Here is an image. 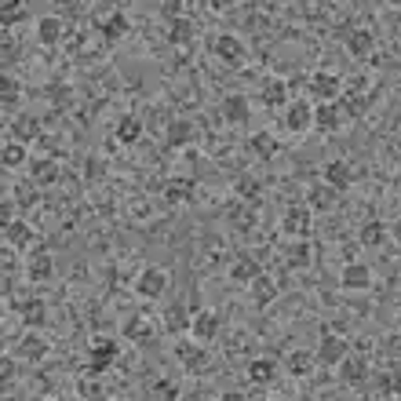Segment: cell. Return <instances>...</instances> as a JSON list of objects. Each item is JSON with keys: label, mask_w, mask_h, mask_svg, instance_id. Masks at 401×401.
I'll return each mask as SVG.
<instances>
[{"label": "cell", "mask_w": 401, "mask_h": 401, "mask_svg": "<svg viewBox=\"0 0 401 401\" xmlns=\"http://www.w3.org/2000/svg\"><path fill=\"white\" fill-rule=\"evenodd\" d=\"M284 99H288V84H284V81H270V84L263 88V102H266L270 110H281Z\"/></svg>", "instance_id": "1f68e13d"}, {"label": "cell", "mask_w": 401, "mask_h": 401, "mask_svg": "<svg viewBox=\"0 0 401 401\" xmlns=\"http://www.w3.org/2000/svg\"><path fill=\"white\" fill-rule=\"evenodd\" d=\"M190 332L197 335L201 343L215 340V332H219V314H212V310H193V325H190Z\"/></svg>", "instance_id": "8992f818"}, {"label": "cell", "mask_w": 401, "mask_h": 401, "mask_svg": "<svg viewBox=\"0 0 401 401\" xmlns=\"http://www.w3.org/2000/svg\"><path fill=\"white\" fill-rule=\"evenodd\" d=\"M340 365H343V380H346V383H354V387H358V383H365L369 365H365L361 358H343Z\"/></svg>", "instance_id": "4dcf8cb0"}, {"label": "cell", "mask_w": 401, "mask_h": 401, "mask_svg": "<svg viewBox=\"0 0 401 401\" xmlns=\"http://www.w3.org/2000/svg\"><path fill=\"white\" fill-rule=\"evenodd\" d=\"M84 175H88V183H99V179L106 175V172H102V161H99V157H88V164H84Z\"/></svg>", "instance_id": "7dc6e473"}, {"label": "cell", "mask_w": 401, "mask_h": 401, "mask_svg": "<svg viewBox=\"0 0 401 401\" xmlns=\"http://www.w3.org/2000/svg\"><path fill=\"white\" fill-rule=\"evenodd\" d=\"M164 321H168V332H183V329L193 325V317H186V310H183V306H172Z\"/></svg>", "instance_id": "60d3db41"}, {"label": "cell", "mask_w": 401, "mask_h": 401, "mask_svg": "<svg viewBox=\"0 0 401 401\" xmlns=\"http://www.w3.org/2000/svg\"><path fill=\"white\" fill-rule=\"evenodd\" d=\"M51 401H55V398H51Z\"/></svg>", "instance_id": "9f6ffc18"}, {"label": "cell", "mask_w": 401, "mask_h": 401, "mask_svg": "<svg viewBox=\"0 0 401 401\" xmlns=\"http://www.w3.org/2000/svg\"><path fill=\"white\" fill-rule=\"evenodd\" d=\"M0 380H4V383H11V380H15V361H11V358H4V361H0Z\"/></svg>", "instance_id": "681fc988"}, {"label": "cell", "mask_w": 401, "mask_h": 401, "mask_svg": "<svg viewBox=\"0 0 401 401\" xmlns=\"http://www.w3.org/2000/svg\"><path fill=\"white\" fill-rule=\"evenodd\" d=\"M193 135H197V128H193L190 121H172V124H168V146H186V142L193 139Z\"/></svg>", "instance_id": "d4e9b609"}, {"label": "cell", "mask_w": 401, "mask_h": 401, "mask_svg": "<svg viewBox=\"0 0 401 401\" xmlns=\"http://www.w3.org/2000/svg\"><path fill=\"white\" fill-rule=\"evenodd\" d=\"M335 193H340V190H332L329 183L325 186H314V190H310V197H306V208H314V212L335 208Z\"/></svg>", "instance_id": "44dd1931"}, {"label": "cell", "mask_w": 401, "mask_h": 401, "mask_svg": "<svg viewBox=\"0 0 401 401\" xmlns=\"http://www.w3.org/2000/svg\"><path fill=\"white\" fill-rule=\"evenodd\" d=\"M376 391L380 394H398L401 391V372H380V376H376Z\"/></svg>", "instance_id": "b9f144b4"}, {"label": "cell", "mask_w": 401, "mask_h": 401, "mask_svg": "<svg viewBox=\"0 0 401 401\" xmlns=\"http://www.w3.org/2000/svg\"><path fill=\"white\" fill-rule=\"evenodd\" d=\"M0 99H4V110H11L19 102V81L11 77H0Z\"/></svg>", "instance_id": "7bdbcfd3"}, {"label": "cell", "mask_w": 401, "mask_h": 401, "mask_svg": "<svg viewBox=\"0 0 401 401\" xmlns=\"http://www.w3.org/2000/svg\"><path fill=\"white\" fill-rule=\"evenodd\" d=\"M51 274H55V263H51L48 252H37L30 260V277L33 281H51Z\"/></svg>", "instance_id": "f546056e"}, {"label": "cell", "mask_w": 401, "mask_h": 401, "mask_svg": "<svg viewBox=\"0 0 401 401\" xmlns=\"http://www.w3.org/2000/svg\"><path fill=\"white\" fill-rule=\"evenodd\" d=\"M325 183L332 190H346L354 183V172H351V164H343V161H329L325 164Z\"/></svg>", "instance_id": "4fadbf2b"}, {"label": "cell", "mask_w": 401, "mask_h": 401, "mask_svg": "<svg viewBox=\"0 0 401 401\" xmlns=\"http://www.w3.org/2000/svg\"><path fill=\"white\" fill-rule=\"evenodd\" d=\"M0 226H11V204H0Z\"/></svg>", "instance_id": "816d5d0a"}, {"label": "cell", "mask_w": 401, "mask_h": 401, "mask_svg": "<svg viewBox=\"0 0 401 401\" xmlns=\"http://www.w3.org/2000/svg\"><path fill=\"white\" fill-rule=\"evenodd\" d=\"M230 277L241 281V284H252L255 277H260V263H255V255H241V260L230 266Z\"/></svg>", "instance_id": "7402d4cb"}, {"label": "cell", "mask_w": 401, "mask_h": 401, "mask_svg": "<svg viewBox=\"0 0 401 401\" xmlns=\"http://www.w3.org/2000/svg\"><path fill=\"white\" fill-rule=\"evenodd\" d=\"M0 11H4V26H15L19 19H26V8H22V4H11V0H8Z\"/></svg>", "instance_id": "f6af8a7d"}, {"label": "cell", "mask_w": 401, "mask_h": 401, "mask_svg": "<svg viewBox=\"0 0 401 401\" xmlns=\"http://www.w3.org/2000/svg\"><path fill=\"white\" fill-rule=\"evenodd\" d=\"M310 369H314V354H306V351L288 354V372H292V376H306Z\"/></svg>", "instance_id": "74e56055"}, {"label": "cell", "mask_w": 401, "mask_h": 401, "mask_svg": "<svg viewBox=\"0 0 401 401\" xmlns=\"http://www.w3.org/2000/svg\"><path fill=\"white\" fill-rule=\"evenodd\" d=\"M212 51H215V59L226 62V66H241V62H244V44L237 41L234 33L215 37V41H212Z\"/></svg>", "instance_id": "3957f363"}, {"label": "cell", "mask_w": 401, "mask_h": 401, "mask_svg": "<svg viewBox=\"0 0 401 401\" xmlns=\"http://www.w3.org/2000/svg\"><path fill=\"white\" fill-rule=\"evenodd\" d=\"M88 351H92V365H88V372H92V376H102V372L110 369V361L121 354V346L113 340H106V335H95V340L88 343Z\"/></svg>", "instance_id": "6da1fadb"}, {"label": "cell", "mask_w": 401, "mask_h": 401, "mask_svg": "<svg viewBox=\"0 0 401 401\" xmlns=\"http://www.w3.org/2000/svg\"><path fill=\"white\" fill-rule=\"evenodd\" d=\"M190 37H193V22L172 19V26H168V44H190Z\"/></svg>", "instance_id": "836d02e7"}, {"label": "cell", "mask_w": 401, "mask_h": 401, "mask_svg": "<svg viewBox=\"0 0 401 401\" xmlns=\"http://www.w3.org/2000/svg\"><path fill=\"white\" fill-rule=\"evenodd\" d=\"M226 219H230V226L244 234V230H252V226H255V204H248V201L226 204Z\"/></svg>", "instance_id": "5b68a950"}, {"label": "cell", "mask_w": 401, "mask_h": 401, "mask_svg": "<svg viewBox=\"0 0 401 401\" xmlns=\"http://www.w3.org/2000/svg\"><path fill=\"white\" fill-rule=\"evenodd\" d=\"M346 48H351V55H358V59H369L372 48H376V37H372V30H351L346 33Z\"/></svg>", "instance_id": "8fae6325"}, {"label": "cell", "mask_w": 401, "mask_h": 401, "mask_svg": "<svg viewBox=\"0 0 401 401\" xmlns=\"http://www.w3.org/2000/svg\"><path fill=\"white\" fill-rule=\"evenodd\" d=\"M252 300H255V306L274 303V300H277V281L266 277V274H260V277L252 281Z\"/></svg>", "instance_id": "e0dca14e"}, {"label": "cell", "mask_w": 401, "mask_h": 401, "mask_svg": "<svg viewBox=\"0 0 401 401\" xmlns=\"http://www.w3.org/2000/svg\"><path fill=\"white\" fill-rule=\"evenodd\" d=\"M248 380H252V383H270V380H274V361L255 358L252 365H248Z\"/></svg>", "instance_id": "d590c367"}, {"label": "cell", "mask_w": 401, "mask_h": 401, "mask_svg": "<svg viewBox=\"0 0 401 401\" xmlns=\"http://www.w3.org/2000/svg\"><path fill=\"white\" fill-rule=\"evenodd\" d=\"M19 351H22L26 361H44V358H48V343L41 340V335H22Z\"/></svg>", "instance_id": "f1b7e54d"}, {"label": "cell", "mask_w": 401, "mask_h": 401, "mask_svg": "<svg viewBox=\"0 0 401 401\" xmlns=\"http://www.w3.org/2000/svg\"><path fill=\"white\" fill-rule=\"evenodd\" d=\"M383 237H387V230H383V223H380V219H372V223H365V226H361V244H369V248H376V244H383Z\"/></svg>", "instance_id": "8d00e7d4"}, {"label": "cell", "mask_w": 401, "mask_h": 401, "mask_svg": "<svg viewBox=\"0 0 401 401\" xmlns=\"http://www.w3.org/2000/svg\"><path fill=\"white\" fill-rule=\"evenodd\" d=\"M223 117L230 124H244V121H248V99H244V95H226L223 99Z\"/></svg>", "instance_id": "ac0fdd59"}, {"label": "cell", "mask_w": 401, "mask_h": 401, "mask_svg": "<svg viewBox=\"0 0 401 401\" xmlns=\"http://www.w3.org/2000/svg\"><path fill=\"white\" fill-rule=\"evenodd\" d=\"M37 37H41V44H59V37H62V19H41V26H37Z\"/></svg>", "instance_id": "d6a6232c"}, {"label": "cell", "mask_w": 401, "mask_h": 401, "mask_svg": "<svg viewBox=\"0 0 401 401\" xmlns=\"http://www.w3.org/2000/svg\"><path fill=\"white\" fill-rule=\"evenodd\" d=\"M164 288H168V274H164V270H146V274L139 277V284H135V292L142 295V300H161Z\"/></svg>", "instance_id": "277c9868"}, {"label": "cell", "mask_w": 401, "mask_h": 401, "mask_svg": "<svg viewBox=\"0 0 401 401\" xmlns=\"http://www.w3.org/2000/svg\"><path fill=\"white\" fill-rule=\"evenodd\" d=\"M237 201H248V204H260V193H263V183L255 175H241L237 179Z\"/></svg>", "instance_id": "4316f807"}, {"label": "cell", "mask_w": 401, "mask_h": 401, "mask_svg": "<svg viewBox=\"0 0 401 401\" xmlns=\"http://www.w3.org/2000/svg\"><path fill=\"white\" fill-rule=\"evenodd\" d=\"M153 391H157L164 401H175V398H179V387H175V383H168V380H161L157 387H153Z\"/></svg>", "instance_id": "c3c4849f"}, {"label": "cell", "mask_w": 401, "mask_h": 401, "mask_svg": "<svg viewBox=\"0 0 401 401\" xmlns=\"http://www.w3.org/2000/svg\"><path fill=\"white\" fill-rule=\"evenodd\" d=\"M0 161H4V168H19L26 161V142H8L4 153H0Z\"/></svg>", "instance_id": "ab89813d"}, {"label": "cell", "mask_w": 401, "mask_h": 401, "mask_svg": "<svg viewBox=\"0 0 401 401\" xmlns=\"http://www.w3.org/2000/svg\"><path fill=\"white\" fill-rule=\"evenodd\" d=\"M124 340H132V343H150L153 340V329H150V321L135 314V317H128V325H124Z\"/></svg>", "instance_id": "603a6c76"}, {"label": "cell", "mask_w": 401, "mask_h": 401, "mask_svg": "<svg viewBox=\"0 0 401 401\" xmlns=\"http://www.w3.org/2000/svg\"><path fill=\"white\" fill-rule=\"evenodd\" d=\"M37 197H33V190L30 186H19V204H22V208H26V204H33Z\"/></svg>", "instance_id": "f907efd6"}, {"label": "cell", "mask_w": 401, "mask_h": 401, "mask_svg": "<svg viewBox=\"0 0 401 401\" xmlns=\"http://www.w3.org/2000/svg\"><path fill=\"white\" fill-rule=\"evenodd\" d=\"M11 135H15V142H30V139H41V121H37L33 113H19V117L11 121Z\"/></svg>", "instance_id": "ba28073f"}, {"label": "cell", "mask_w": 401, "mask_h": 401, "mask_svg": "<svg viewBox=\"0 0 401 401\" xmlns=\"http://www.w3.org/2000/svg\"><path fill=\"white\" fill-rule=\"evenodd\" d=\"M310 121H314V110H310L306 102H292L288 113H284V124H288L292 132H303V128H310Z\"/></svg>", "instance_id": "ffe728a7"}, {"label": "cell", "mask_w": 401, "mask_h": 401, "mask_svg": "<svg viewBox=\"0 0 401 401\" xmlns=\"http://www.w3.org/2000/svg\"><path fill=\"white\" fill-rule=\"evenodd\" d=\"M335 106H340V113H346V117H361V113L369 110V95L358 92V88H351V92L340 95V102H335Z\"/></svg>", "instance_id": "7c38bea8"}, {"label": "cell", "mask_w": 401, "mask_h": 401, "mask_svg": "<svg viewBox=\"0 0 401 401\" xmlns=\"http://www.w3.org/2000/svg\"><path fill=\"white\" fill-rule=\"evenodd\" d=\"M223 401H248V398H244V394H237V391H230V394H226Z\"/></svg>", "instance_id": "f5cc1de1"}, {"label": "cell", "mask_w": 401, "mask_h": 401, "mask_svg": "<svg viewBox=\"0 0 401 401\" xmlns=\"http://www.w3.org/2000/svg\"><path fill=\"white\" fill-rule=\"evenodd\" d=\"M19 314H22V325L41 329L44 321H48V303H44V300H26V303L19 306Z\"/></svg>", "instance_id": "2e32d148"}, {"label": "cell", "mask_w": 401, "mask_h": 401, "mask_svg": "<svg viewBox=\"0 0 401 401\" xmlns=\"http://www.w3.org/2000/svg\"><path fill=\"white\" fill-rule=\"evenodd\" d=\"M372 284V270L365 263H346L343 266V288H369Z\"/></svg>", "instance_id": "9a60e30c"}, {"label": "cell", "mask_w": 401, "mask_h": 401, "mask_svg": "<svg viewBox=\"0 0 401 401\" xmlns=\"http://www.w3.org/2000/svg\"><path fill=\"white\" fill-rule=\"evenodd\" d=\"M81 394H84L88 401H106V391H102L99 383H92V380H84V383H81Z\"/></svg>", "instance_id": "bcb514c9"}, {"label": "cell", "mask_w": 401, "mask_h": 401, "mask_svg": "<svg viewBox=\"0 0 401 401\" xmlns=\"http://www.w3.org/2000/svg\"><path fill=\"white\" fill-rule=\"evenodd\" d=\"M394 237L401 241V219H398V223H394Z\"/></svg>", "instance_id": "db71d44e"}, {"label": "cell", "mask_w": 401, "mask_h": 401, "mask_svg": "<svg viewBox=\"0 0 401 401\" xmlns=\"http://www.w3.org/2000/svg\"><path fill=\"white\" fill-rule=\"evenodd\" d=\"M346 358V343L340 340V335H325L317 346V361H325V365H340V361Z\"/></svg>", "instance_id": "30bf717a"}, {"label": "cell", "mask_w": 401, "mask_h": 401, "mask_svg": "<svg viewBox=\"0 0 401 401\" xmlns=\"http://www.w3.org/2000/svg\"><path fill=\"white\" fill-rule=\"evenodd\" d=\"M314 121H317L321 132H335V128H340V106H335V102H321L314 110Z\"/></svg>", "instance_id": "cb8c5ba5"}, {"label": "cell", "mask_w": 401, "mask_h": 401, "mask_svg": "<svg viewBox=\"0 0 401 401\" xmlns=\"http://www.w3.org/2000/svg\"><path fill=\"white\" fill-rule=\"evenodd\" d=\"M128 26H132V22H128V19L121 15V11H113V15L99 26V33H102V37H106V41L113 44V41H121V37L128 33Z\"/></svg>", "instance_id": "484cf974"}, {"label": "cell", "mask_w": 401, "mask_h": 401, "mask_svg": "<svg viewBox=\"0 0 401 401\" xmlns=\"http://www.w3.org/2000/svg\"><path fill=\"white\" fill-rule=\"evenodd\" d=\"M193 190H197V183H193V179L175 175V179H168V183H164V197L172 201V204H179V201H190Z\"/></svg>", "instance_id": "9c48e42d"}, {"label": "cell", "mask_w": 401, "mask_h": 401, "mask_svg": "<svg viewBox=\"0 0 401 401\" xmlns=\"http://www.w3.org/2000/svg\"><path fill=\"white\" fill-rule=\"evenodd\" d=\"M248 401H263V398H248Z\"/></svg>", "instance_id": "11a10c76"}, {"label": "cell", "mask_w": 401, "mask_h": 401, "mask_svg": "<svg viewBox=\"0 0 401 401\" xmlns=\"http://www.w3.org/2000/svg\"><path fill=\"white\" fill-rule=\"evenodd\" d=\"M175 354H179V361L186 365V372H201V369H208V354H204L201 346L179 343V346H175Z\"/></svg>", "instance_id": "5bb4252c"}, {"label": "cell", "mask_w": 401, "mask_h": 401, "mask_svg": "<svg viewBox=\"0 0 401 401\" xmlns=\"http://www.w3.org/2000/svg\"><path fill=\"white\" fill-rule=\"evenodd\" d=\"M284 230H288V234H295V237H303L306 230H310V208L306 204H292L288 212H284Z\"/></svg>", "instance_id": "52a82bcc"}, {"label": "cell", "mask_w": 401, "mask_h": 401, "mask_svg": "<svg viewBox=\"0 0 401 401\" xmlns=\"http://www.w3.org/2000/svg\"><path fill=\"white\" fill-rule=\"evenodd\" d=\"M4 237H8V244H15V248H26V244L33 241V234H30V226L22 223H11V226H4Z\"/></svg>", "instance_id": "e575fe53"}, {"label": "cell", "mask_w": 401, "mask_h": 401, "mask_svg": "<svg viewBox=\"0 0 401 401\" xmlns=\"http://www.w3.org/2000/svg\"><path fill=\"white\" fill-rule=\"evenodd\" d=\"M306 88H310V95L321 99V102H332V99L343 95V84H340V77H335V73H314L306 81Z\"/></svg>", "instance_id": "7a4b0ae2"}, {"label": "cell", "mask_w": 401, "mask_h": 401, "mask_svg": "<svg viewBox=\"0 0 401 401\" xmlns=\"http://www.w3.org/2000/svg\"><path fill=\"white\" fill-rule=\"evenodd\" d=\"M310 255H314V252H310V244L303 241V244H295V248L288 252V260H284V263L295 266V270H303V266H310Z\"/></svg>", "instance_id": "ee69618b"}, {"label": "cell", "mask_w": 401, "mask_h": 401, "mask_svg": "<svg viewBox=\"0 0 401 401\" xmlns=\"http://www.w3.org/2000/svg\"><path fill=\"white\" fill-rule=\"evenodd\" d=\"M30 179L37 186H51L59 179V164L51 161V157H41V161H33V168H30Z\"/></svg>", "instance_id": "d6986e66"}, {"label": "cell", "mask_w": 401, "mask_h": 401, "mask_svg": "<svg viewBox=\"0 0 401 401\" xmlns=\"http://www.w3.org/2000/svg\"><path fill=\"white\" fill-rule=\"evenodd\" d=\"M139 135H142V121L135 117V113H124V117L117 121V139L128 146V142H139Z\"/></svg>", "instance_id": "83f0119b"}, {"label": "cell", "mask_w": 401, "mask_h": 401, "mask_svg": "<svg viewBox=\"0 0 401 401\" xmlns=\"http://www.w3.org/2000/svg\"><path fill=\"white\" fill-rule=\"evenodd\" d=\"M252 150L260 153V157H274V153H277V139L270 135V132H260V135H252Z\"/></svg>", "instance_id": "f35d334b"}]
</instances>
